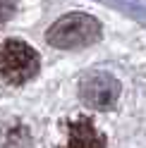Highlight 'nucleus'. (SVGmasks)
<instances>
[{"label":"nucleus","instance_id":"obj_1","mask_svg":"<svg viewBox=\"0 0 146 148\" xmlns=\"http://www.w3.org/2000/svg\"><path fill=\"white\" fill-rule=\"evenodd\" d=\"M101 36V24H98L91 14L84 12H72L67 17H60L48 29L45 38L53 48H62V50H72V48H84L98 41Z\"/></svg>","mask_w":146,"mask_h":148},{"label":"nucleus","instance_id":"obj_2","mask_svg":"<svg viewBox=\"0 0 146 148\" xmlns=\"http://www.w3.org/2000/svg\"><path fill=\"white\" fill-rule=\"evenodd\" d=\"M39 53L22 41H7L0 48V77L10 84H24L39 72Z\"/></svg>","mask_w":146,"mask_h":148},{"label":"nucleus","instance_id":"obj_3","mask_svg":"<svg viewBox=\"0 0 146 148\" xmlns=\"http://www.w3.org/2000/svg\"><path fill=\"white\" fill-rule=\"evenodd\" d=\"M117 93H120V84L110 77V74H91L81 81L79 86V96L81 100L94 108V110H103V108H110L115 100H117Z\"/></svg>","mask_w":146,"mask_h":148},{"label":"nucleus","instance_id":"obj_4","mask_svg":"<svg viewBox=\"0 0 146 148\" xmlns=\"http://www.w3.org/2000/svg\"><path fill=\"white\" fill-rule=\"evenodd\" d=\"M65 148H105V136L86 117H81L67 124Z\"/></svg>","mask_w":146,"mask_h":148},{"label":"nucleus","instance_id":"obj_5","mask_svg":"<svg viewBox=\"0 0 146 148\" xmlns=\"http://www.w3.org/2000/svg\"><path fill=\"white\" fill-rule=\"evenodd\" d=\"M17 10V0H0V22H7Z\"/></svg>","mask_w":146,"mask_h":148}]
</instances>
